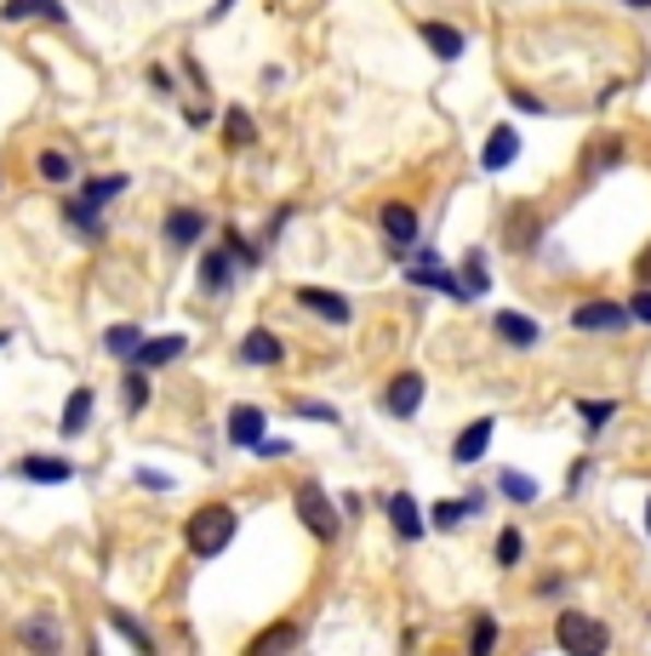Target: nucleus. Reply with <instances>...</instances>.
<instances>
[{
    "mask_svg": "<svg viewBox=\"0 0 651 656\" xmlns=\"http://www.w3.org/2000/svg\"><path fill=\"white\" fill-rule=\"evenodd\" d=\"M184 542H189V553H200V560H217V553L235 542V509H229V502H206V509H194L189 525H184Z\"/></svg>",
    "mask_w": 651,
    "mask_h": 656,
    "instance_id": "f257e3e1",
    "label": "nucleus"
},
{
    "mask_svg": "<svg viewBox=\"0 0 651 656\" xmlns=\"http://www.w3.org/2000/svg\"><path fill=\"white\" fill-rule=\"evenodd\" d=\"M555 640H560V651H566V656H600V651L612 645L606 622H600V617H589V611H560V622H555Z\"/></svg>",
    "mask_w": 651,
    "mask_h": 656,
    "instance_id": "f03ea898",
    "label": "nucleus"
},
{
    "mask_svg": "<svg viewBox=\"0 0 651 656\" xmlns=\"http://www.w3.org/2000/svg\"><path fill=\"white\" fill-rule=\"evenodd\" d=\"M292 502H297V520H304V525H309L315 537H326V542L338 537V502L326 497V491L315 486V479H304V486H297V497H292Z\"/></svg>",
    "mask_w": 651,
    "mask_h": 656,
    "instance_id": "7ed1b4c3",
    "label": "nucleus"
},
{
    "mask_svg": "<svg viewBox=\"0 0 651 656\" xmlns=\"http://www.w3.org/2000/svg\"><path fill=\"white\" fill-rule=\"evenodd\" d=\"M537 240H543L537 206H509V217H504V246L514 251V258H525V251H537Z\"/></svg>",
    "mask_w": 651,
    "mask_h": 656,
    "instance_id": "20e7f679",
    "label": "nucleus"
},
{
    "mask_svg": "<svg viewBox=\"0 0 651 656\" xmlns=\"http://www.w3.org/2000/svg\"><path fill=\"white\" fill-rule=\"evenodd\" d=\"M423 394H429V383H423V371H400L394 383L383 389V406H389V417H417Z\"/></svg>",
    "mask_w": 651,
    "mask_h": 656,
    "instance_id": "39448f33",
    "label": "nucleus"
},
{
    "mask_svg": "<svg viewBox=\"0 0 651 656\" xmlns=\"http://www.w3.org/2000/svg\"><path fill=\"white\" fill-rule=\"evenodd\" d=\"M378 223H383V235L394 240V251L406 258V251L417 246V212L406 206V200H389V206L378 212Z\"/></svg>",
    "mask_w": 651,
    "mask_h": 656,
    "instance_id": "423d86ee",
    "label": "nucleus"
},
{
    "mask_svg": "<svg viewBox=\"0 0 651 656\" xmlns=\"http://www.w3.org/2000/svg\"><path fill=\"white\" fill-rule=\"evenodd\" d=\"M571 325H578V332H623V325H629V309H617V302H578V309H571Z\"/></svg>",
    "mask_w": 651,
    "mask_h": 656,
    "instance_id": "0eeeda50",
    "label": "nucleus"
},
{
    "mask_svg": "<svg viewBox=\"0 0 651 656\" xmlns=\"http://www.w3.org/2000/svg\"><path fill=\"white\" fill-rule=\"evenodd\" d=\"M63 0H0V23H63Z\"/></svg>",
    "mask_w": 651,
    "mask_h": 656,
    "instance_id": "6e6552de",
    "label": "nucleus"
},
{
    "mask_svg": "<svg viewBox=\"0 0 651 656\" xmlns=\"http://www.w3.org/2000/svg\"><path fill=\"white\" fill-rule=\"evenodd\" d=\"M417 35H423V46H429L440 63H458V58H463V46H469L463 29H452V23H435V17H429V23H417Z\"/></svg>",
    "mask_w": 651,
    "mask_h": 656,
    "instance_id": "1a4fd4ad",
    "label": "nucleus"
},
{
    "mask_svg": "<svg viewBox=\"0 0 651 656\" xmlns=\"http://www.w3.org/2000/svg\"><path fill=\"white\" fill-rule=\"evenodd\" d=\"M17 640L29 645V651H58L63 645V628L52 622V611H40V617H23L17 622Z\"/></svg>",
    "mask_w": 651,
    "mask_h": 656,
    "instance_id": "9d476101",
    "label": "nucleus"
},
{
    "mask_svg": "<svg viewBox=\"0 0 651 656\" xmlns=\"http://www.w3.org/2000/svg\"><path fill=\"white\" fill-rule=\"evenodd\" d=\"M229 274H235V251H206V258H200V291L223 297L229 291Z\"/></svg>",
    "mask_w": 651,
    "mask_h": 656,
    "instance_id": "9b49d317",
    "label": "nucleus"
},
{
    "mask_svg": "<svg viewBox=\"0 0 651 656\" xmlns=\"http://www.w3.org/2000/svg\"><path fill=\"white\" fill-rule=\"evenodd\" d=\"M383 509H389V520H394V532L406 537V542H412V537H423V532H429V520H423V509H417V502H412L406 491H394V497L383 502Z\"/></svg>",
    "mask_w": 651,
    "mask_h": 656,
    "instance_id": "f8f14e48",
    "label": "nucleus"
},
{
    "mask_svg": "<svg viewBox=\"0 0 651 656\" xmlns=\"http://www.w3.org/2000/svg\"><path fill=\"white\" fill-rule=\"evenodd\" d=\"M281 355H286L281 337L263 332V325H258V332H246V343H240V360L246 366H281Z\"/></svg>",
    "mask_w": 651,
    "mask_h": 656,
    "instance_id": "ddd939ff",
    "label": "nucleus"
},
{
    "mask_svg": "<svg viewBox=\"0 0 651 656\" xmlns=\"http://www.w3.org/2000/svg\"><path fill=\"white\" fill-rule=\"evenodd\" d=\"M492 428H497L492 417L469 422L463 434H458V445H452V457H458V463H481V457H486V445H492Z\"/></svg>",
    "mask_w": 651,
    "mask_h": 656,
    "instance_id": "4468645a",
    "label": "nucleus"
},
{
    "mask_svg": "<svg viewBox=\"0 0 651 656\" xmlns=\"http://www.w3.org/2000/svg\"><path fill=\"white\" fill-rule=\"evenodd\" d=\"M200 235H206V217L178 206V212H166V246H194Z\"/></svg>",
    "mask_w": 651,
    "mask_h": 656,
    "instance_id": "2eb2a0df",
    "label": "nucleus"
},
{
    "mask_svg": "<svg viewBox=\"0 0 651 656\" xmlns=\"http://www.w3.org/2000/svg\"><path fill=\"white\" fill-rule=\"evenodd\" d=\"M297 302H304V309H315V314H326L332 325H348V302H343L338 291H320V286H297Z\"/></svg>",
    "mask_w": 651,
    "mask_h": 656,
    "instance_id": "dca6fc26",
    "label": "nucleus"
},
{
    "mask_svg": "<svg viewBox=\"0 0 651 656\" xmlns=\"http://www.w3.org/2000/svg\"><path fill=\"white\" fill-rule=\"evenodd\" d=\"M17 474L35 479V486H63V479H74V468H69L63 457H23Z\"/></svg>",
    "mask_w": 651,
    "mask_h": 656,
    "instance_id": "f3484780",
    "label": "nucleus"
},
{
    "mask_svg": "<svg viewBox=\"0 0 651 656\" xmlns=\"http://www.w3.org/2000/svg\"><path fill=\"white\" fill-rule=\"evenodd\" d=\"M497 337H504L509 348H532V343H537V320L504 309V314H497Z\"/></svg>",
    "mask_w": 651,
    "mask_h": 656,
    "instance_id": "a211bd4d",
    "label": "nucleus"
},
{
    "mask_svg": "<svg viewBox=\"0 0 651 656\" xmlns=\"http://www.w3.org/2000/svg\"><path fill=\"white\" fill-rule=\"evenodd\" d=\"M514 155H520V132H509V126H497V132L486 138V155H481V166H486V171H504Z\"/></svg>",
    "mask_w": 651,
    "mask_h": 656,
    "instance_id": "6ab92c4d",
    "label": "nucleus"
},
{
    "mask_svg": "<svg viewBox=\"0 0 651 656\" xmlns=\"http://www.w3.org/2000/svg\"><path fill=\"white\" fill-rule=\"evenodd\" d=\"M297 640H304V628L297 622H274V628H263V634L246 645V656H269V651H292Z\"/></svg>",
    "mask_w": 651,
    "mask_h": 656,
    "instance_id": "aec40b11",
    "label": "nucleus"
},
{
    "mask_svg": "<svg viewBox=\"0 0 651 656\" xmlns=\"http://www.w3.org/2000/svg\"><path fill=\"white\" fill-rule=\"evenodd\" d=\"M184 348H189V337H178V332H171V337H149V343L138 348V366H149V371H155V366H171V360L184 355Z\"/></svg>",
    "mask_w": 651,
    "mask_h": 656,
    "instance_id": "412c9836",
    "label": "nucleus"
},
{
    "mask_svg": "<svg viewBox=\"0 0 651 656\" xmlns=\"http://www.w3.org/2000/svg\"><path fill=\"white\" fill-rule=\"evenodd\" d=\"M263 428H269V422H263L258 406H235V412H229V440H235V445H258Z\"/></svg>",
    "mask_w": 651,
    "mask_h": 656,
    "instance_id": "4be33fe9",
    "label": "nucleus"
},
{
    "mask_svg": "<svg viewBox=\"0 0 651 656\" xmlns=\"http://www.w3.org/2000/svg\"><path fill=\"white\" fill-rule=\"evenodd\" d=\"M617 155H623V138H594V143L583 148V183L594 178V171H612Z\"/></svg>",
    "mask_w": 651,
    "mask_h": 656,
    "instance_id": "5701e85b",
    "label": "nucleus"
},
{
    "mask_svg": "<svg viewBox=\"0 0 651 656\" xmlns=\"http://www.w3.org/2000/svg\"><path fill=\"white\" fill-rule=\"evenodd\" d=\"M86 422H92V389H74V394L63 399V434H69V440L86 434Z\"/></svg>",
    "mask_w": 651,
    "mask_h": 656,
    "instance_id": "b1692460",
    "label": "nucleus"
},
{
    "mask_svg": "<svg viewBox=\"0 0 651 656\" xmlns=\"http://www.w3.org/2000/svg\"><path fill=\"white\" fill-rule=\"evenodd\" d=\"M452 297H463V302L486 297V258H481V251H469V263H463V274H458V291H452Z\"/></svg>",
    "mask_w": 651,
    "mask_h": 656,
    "instance_id": "393cba45",
    "label": "nucleus"
},
{
    "mask_svg": "<svg viewBox=\"0 0 651 656\" xmlns=\"http://www.w3.org/2000/svg\"><path fill=\"white\" fill-rule=\"evenodd\" d=\"M109 355L115 360H138V348H143V332H138V325H109Z\"/></svg>",
    "mask_w": 651,
    "mask_h": 656,
    "instance_id": "a878e982",
    "label": "nucleus"
},
{
    "mask_svg": "<svg viewBox=\"0 0 651 656\" xmlns=\"http://www.w3.org/2000/svg\"><path fill=\"white\" fill-rule=\"evenodd\" d=\"M223 138H229V148H252V143H258V126H252V115H246V109H235L229 120H223Z\"/></svg>",
    "mask_w": 651,
    "mask_h": 656,
    "instance_id": "bb28decb",
    "label": "nucleus"
},
{
    "mask_svg": "<svg viewBox=\"0 0 651 656\" xmlns=\"http://www.w3.org/2000/svg\"><path fill=\"white\" fill-rule=\"evenodd\" d=\"M120 394H127V412H143L149 394H155V389H149V366H132V371H127V389H120Z\"/></svg>",
    "mask_w": 651,
    "mask_h": 656,
    "instance_id": "cd10ccee",
    "label": "nucleus"
},
{
    "mask_svg": "<svg viewBox=\"0 0 651 656\" xmlns=\"http://www.w3.org/2000/svg\"><path fill=\"white\" fill-rule=\"evenodd\" d=\"M35 166H40V178H46V183H69V171H74V160L63 155V148H46Z\"/></svg>",
    "mask_w": 651,
    "mask_h": 656,
    "instance_id": "c85d7f7f",
    "label": "nucleus"
},
{
    "mask_svg": "<svg viewBox=\"0 0 651 656\" xmlns=\"http://www.w3.org/2000/svg\"><path fill=\"white\" fill-rule=\"evenodd\" d=\"M109 622H115V634L127 640V645H138V651H155V640H149V628H138L127 611H109Z\"/></svg>",
    "mask_w": 651,
    "mask_h": 656,
    "instance_id": "c756f323",
    "label": "nucleus"
},
{
    "mask_svg": "<svg viewBox=\"0 0 651 656\" xmlns=\"http://www.w3.org/2000/svg\"><path fill=\"white\" fill-rule=\"evenodd\" d=\"M497 491H504V497H514V502H537V479H525V474H504V479H497Z\"/></svg>",
    "mask_w": 651,
    "mask_h": 656,
    "instance_id": "7c9ffc66",
    "label": "nucleus"
},
{
    "mask_svg": "<svg viewBox=\"0 0 651 656\" xmlns=\"http://www.w3.org/2000/svg\"><path fill=\"white\" fill-rule=\"evenodd\" d=\"M120 189H127V178L115 171V178H92V183L81 189V200H86V206H104V200H109V194H120Z\"/></svg>",
    "mask_w": 651,
    "mask_h": 656,
    "instance_id": "2f4dec72",
    "label": "nucleus"
},
{
    "mask_svg": "<svg viewBox=\"0 0 651 656\" xmlns=\"http://www.w3.org/2000/svg\"><path fill=\"white\" fill-rule=\"evenodd\" d=\"M578 417L589 422V434H600V422H612V417H617V406H612V399H583Z\"/></svg>",
    "mask_w": 651,
    "mask_h": 656,
    "instance_id": "473e14b6",
    "label": "nucleus"
},
{
    "mask_svg": "<svg viewBox=\"0 0 651 656\" xmlns=\"http://www.w3.org/2000/svg\"><path fill=\"white\" fill-rule=\"evenodd\" d=\"M520 553H525V542H520V532L509 525V532L497 537V565H520Z\"/></svg>",
    "mask_w": 651,
    "mask_h": 656,
    "instance_id": "72a5a7b5",
    "label": "nucleus"
},
{
    "mask_svg": "<svg viewBox=\"0 0 651 656\" xmlns=\"http://www.w3.org/2000/svg\"><path fill=\"white\" fill-rule=\"evenodd\" d=\"M492 645H497V622H492V617H481V622H474V640H469V651H474V656H486Z\"/></svg>",
    "mask_w": 651,
    "mask_h": 656,
    "instance_id": "f704fd0d",
    "label": "nucleus"
},
{
    "mask_svg": "<svg viewBox=\"0 0 651 656\" xmlns=\"http://www.w3.org/2000/svg\"><path fill=\"white\" fill-rule=\"evenodd\" d=\"M435 525H463V502H435Z\"/></svg>",
    "mask_w": 651,
    "mask_h": 656,
    "instance_id": "c9c22d12",
    "label": "nucleus"
},
{
    "mask_svg": "<svg viewBox=\"0 0 651 656\" xmlns=\"http://www.w3.org/2000/svg\"><path fill=\"white\" fill-rule=\"evenodd\" d=\"M629 320H646V325H651V291H635V302H629Z\"/></svg>",
    "mask_w": 651,
    "mask_h": 656,
    "instance_id": "e433bc0d",
    "label": "nucleus"
},
{
    "mask_svg": "<svg viewBox=\"0 0 651 656\" xmlns=\"http://www.w3.org/2000/svg\"><path fill=\"white\" fill-rule=\"evenodd\" d=\"M514 109H525V115H543V104H537L532 92H514Z\"/></svg>",
    "mask_w": 651,
    "mask_h": 656,
    "instance_id": "4c0bfd02",
    "label": "nucleus"
},
{
    "mask_svg": "<svg viewBox=\"0 0 651 656\" xmlns=\"http://www.w3.org/2000/svg\"><path fill=\"white\" fill-rule=\"evenodd\" d=\"M635 274H640V286H651V246L640 251V263H635Z\"/></svg>",
    "mask_w": 651,
    "mask_h": 656,
    "instance_id": "58836bf2",
    "label": "nucleus"
},
{
    "mask_svg": "<svg viewBox=\"0 0 651 656\" xmlns=\"http://www.w3.org/2000/svg\"><path fill=\"white\" fill-rule=\"evenodd\" d=\"M623 7H635V12H646V7H651V0H623Z\"/></svg>",
    "mask_w": 651,
    "mask_h": 656,
    "instance_id": "ea45409f",
    "label": "nucleus"
},
{
    "mask_svg": "<svg viewBox=\"0 0 651 656\" xmlns=\"http://www.w3.org/2000/svg\"><path fill=\"white\" fill-rule=\"evenodd\" d=\"M229 7H235V0H217V17H223V12H229Z\"/></svg>",
    "mask_w": 651,
    "mask_h": 656,
    "instance_id": "a19ab883",
    "label": "nucleus"
},
{
    "mask_svg": "<svg viewBox=\"0 0 651 656\" xmlns=\"http://www.w3.org/2000/svg\"><path fill=\"white\" fill-rule=\"evenodd\" d=\"M646 532H651V497H646Z\"/></svg>",
    "mask_w": 651,
    "mask_h": 656,
    "instance_id": "79ce46f5",
    "label": "nucleus"
}]
</instances>
